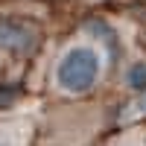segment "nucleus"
<instances>
[{
	"instance_id": "obj_1",
	"label": "nucleus",
	"mask_w": 146,
	"mask_h": 146,
	"mask_svg": "<svg viewBox=\"0 0 146 146\" xmlns=\"http://www.w3.org/2000/svg\"><path fill=\"white\" fill-rule=\"evenodd\" d=\"M100 64H102V58L94 47H73V50H67L56 67L58 88H64L70 94H85L100 79Z\"/></svg>"
},
{
	"instance_id": "obj_2",
	"label": "nucleus",
	"mask_w": 146,
	"mask_h": 146,
	"mask_svg": "<svg viewBox=\"0 0 146 146\" xmlns=\"http://www.w3.org/2000/svg\"><path fill=\"white\" fill-rule=\"evenodd\" d=\"M38 29L29 21H18V18H3L0 21V47L18 56H29L38 47Z\"/></svg>"
},
{
	"instance_id": "obj_3",
	"label": "nucleus",
	"mask_w": 146,
	"mask_h": 146,
	"mask_svg": "<svg viewBox=\"0 0 146 146\" xmlns=\"http://www.w3.org/2000/svg\"><path fill=\"white\" fill-rule=\"evenodd\" d=\"M88 29H91L94 35H102V44L108 47V53L117 56V35H114V29L108 27V23H102V21H91Z\"/></svg>"
},
{
	"instance_id": "obj_4",
	"label": "nucleus",
	"mask_w": 146,
	"mask_h": 146,
	"mask_svg": "<svg viewBox=\"0 0 146 146\" xmlns=\"http://www.w3.org/2000/svg\"><path fill=\"white\" fill-rule=\"evenodd\" d=\"M126 82H129V88H135V91H146V64H131L129 73H126Z\"/></svg>"
},
{
	"instance_id": "obj_5",
	"label": "nucleus",
	"mask_w": 146,
	"mask_h": 146,
	"mask_svg": "<svg viewBox=\"0 0 146 146\" xmlns=\"http://www.w3.org/2000/svg\"><path fill=\"white\" fill-rule=\"evenodd\" d=\"M18 85H0V105H9V102H15L18 100Z\"/></svg>"
},
{
	"instance_id": "obj_6",
	"label": "nucleus",
	"mask_w": 146,
	"mask_h": 146,
	"mask_svg": "<svg viewBox=\"0 0 146 146\" xmlns=\"http://www.w3.org/2000/svg\"><path fill=\"white\" fill-rule=\"evenodd\" d=\"M137 111H146V91H143V96H140V102H137Z\"/></svg>"
},
{
	"instance_id": "obj_7",
	"label": "nucleus",
	"mask_w": 146,
	"mask_h": 146,
	"mask_svg": "<svg viewBox=\"0 0 146 146\" xmlns=\"http://www.w3.org/2000/svg\"><path fill=\"white\" fill-rule=\"evenodd\" d=\"M0 146H6V143H0Z\"/></svg>"
}]
</instances>
